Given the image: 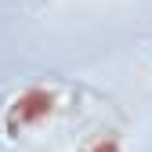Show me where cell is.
I'll return each instance as SVG.
<instances>
[{
  "label": "cell",
  "instance_id": "obj_1",
  "mask_svg": "<svg viewBox=\"0 0 152 152\" xmlns=\"http://www.w3.org/2000/svg\"><path fill=\"white\" fill-rule=\"evenodd\" d=\"M54 105H58V94H54L51 87H26L4 109V130H7V138H15L18 130H29L40 120H47L54 112Z\"/></svg>",
  "mask_w": 152,
  "mask_h": 152
},
{
  "label": "cell",
  "instance_id": "obj_2",
  "mask_svg": "<svg viewBox=\"0 0 152 152\" xmlns=\"http://www.w3.org/2000/svg\"><path fill=\"white\" fill-rule=\"evenodd\" d=\"M83 152H123V141L112 134V130H105V134H98V138H94Z\"/></svg>",
  "mask_w": 152,
  "mask_h": 152
}]
</instances>
